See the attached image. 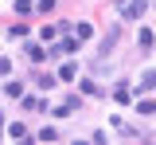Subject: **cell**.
I'll return each mask as SVG.
<instances>
[{"instance_id":"cell-1","label":"cell","mask_w":156,"mask_h":145,"mask_svg":"<svg viewBox=\"0 0 156 145\" xmlns=\"http://www.w3.org/2000/svg\"><path fill=\"white\" fill-rule=\"evenodd\" d=\"M117 8H121L125 20H140L144 16V0H117Z\"/></svg>"},{"instance_id":"cell-2","label":"cell","mask_w":156,"mask_h":145,"mask_svg":"<svg viewBox=\"0 0 156 145\" xmlns=\"http://www.w3.org/2000/svg\"><path fill=\"white\" fill-rule=\"evenodd\" d=\"M70 32H74V39H78V43H82V39H90V35H94V28H90L86 20H82V24H74Z\"/></svg>"},{"instance_id":"cell-3","label":"cell","mask_w":156,"mask_h":145,"mask_svg":"<svg viewBox=\"0 0 156 145\" xmlns=\"http://www.w3.org/2000/svg\"><path fill=\"white\" fill-rule=\"evenodd\" d=\"M133 94H129V83H117L113 86V102H129Z\"/></svg>"},{"instance_id":"cell-4","label":"cell","mask_w":156,"mask_h":145,"mask_svg":"<svg viewBox=\"0 0 156 145\" xmlns=\"http://www.w3.org/2000/svg\"><path fill=\"white\" fill-rule=\"evenodd\" d=\"M39 86H43V90H51V86L58 83V75H47V71H39V79H35Z\"/></svg>"},{"instance_id":"cell-5","label":"cell","mask_w":156,"mask_h":145,"mask_svg":"<svg viewBox=\"0 0 156 145\" xmlns=\"http://www.w3.org/2000/svg\"><path fill=\"white\" fill-rule=\"evenodd\" d=\"M140 90H156V71H144L140 75Z\"/></svg>"},{"instance_id":"cell-6","label":"cell","mask_w":156,"mask_h":145,"mask_svg":"<svg viewBox=\"0 0 156 145\" xmlns=\"http://www.w3.org/2000/svg\"><path fill=\"white\" fill-rule=\"evenodd\" d=\"M4 94H8V98H23V86H20V83H8V86H4Z\"/></svg>"},{"instance_id":"cell-7","label":"cell","mask_w":156,"mask_h":145,"mask_svg":"<svg viewBox=\"0 0 156 145\" xmlns=\"http://www.w3.org/2000/svg\"><path fill=\"white\" fill-rule=\"evenodd\" d=\"M58 79H62V83H70V79H74V63H62V71H58Z\"/></svg>"},{"instance_id":"cell-8","label":"cell","mask_w":156,"mask_h":145,"mask_svg":"<svg viewBox=\"0 0 156 145\" xmlns=\"http://www.w3.org/2000/svg\"><path fill=\"white\" fill-rule=\"evenodd\" d=\"M58 133H55V125H43V129H39V141H55Z\"/></svg>"},{"instance_id":"cell-9","label":"cell","mask_w":156,"mask_h":145,"mask_svg":"<svg viewBox=\"0 0 156 145\" xmlns=\"http://www.w3.org/2000/svg\"><path fill=\"white\" fill-rule=\"evenodd\" d=\"M148 47H152V32H148V28H140V51H148Z\"/></svg>"},{"instance_id":"cell-10","label":"cell","mask_w":156,"mask_h":145,"mask_svg":"<svg viewBox=\"0 0 156 145\" xmlns=\"http://www.w3.org/2000/svg\"><path fill=\"white\" fill-rule=\"evenodd\" d=\"M117 43V28H109V35H105V39H101V51H109V47H113Z\"/></svg>"},{"instance_id":"cell-11","label":"cell","mask_w":156,"mask_h":145,"mask_svg":"<svg viewBox=\"0 0 156 145\" xmlns=\"http://www.w3.org/2000/svg\"><path fill=\"white\" fill-rule=\"evenodd\" d=\"M23 35H27V28H23V24H16V28L8 32V39H23Z\"/></svg>"},{"instance_id":"cell-12","label":"cell","mask_w":156,"mask_h":145,"mask_svg":"<svg viewBox=\"0 0 156 145\" xmlns=\"http://www.w3.org/2000/svg\"><path fill=\"white\" fill-rule=\"evenodd\" d=\"M27 55H31L35 63H43V59H47V51H43V47H27Z\"/></svg>"},{"instance_id":"cell-13","label":"cell","mask_w":156,"mask_h":145,"mask_svg":"<svg viewBox=\"0 0 156 145\" xmlns=\"http://www.w3.org/2000/svg\"><path fill=\"white\" fill-rule=\"evenodd\" d=\"M82 94H94V98H98L101 90H98V83H90V79H86V83H82Z\"/></svg>"},{"instance_id":"cell-14","label":"cell","mask_w":156,"mask_h":145,"mask_svg":"<svg viewBox=\"0 0 156 145\" xmlns=\"http://www.w3.org/2000/svg\"><path fill=\"white\" fill-rule=\"evenodd\" d=\"M16 12H20V16H23V12H31V4H27V0H16Z\"/></svg>"},{"instance_id":"cell-15","label":"cell","mask_w":156,"mask_h":145,"mask_svg":"<svg viewBox=\"0 0 156 145\" xmlns=\"http://www.w3.org/2000/svg\"><path fill=\"white\" fill-rule=\"evenodd\" d=\"M8 71H12V63H8V59H0V79H4Z\"/></svg>"},{"instance_id":"cell-16","label":"cell","mask_w":156,"mask_h":145,"mask_svg":"<svg viewBox=\"0 0 156 145\" xmlns=\"http://www.w3.org/2000/svg\"><path fill=\"white\" fill-rule=\"evenodd\" d=\"M74 145H86V141H74Z\"/></svg>"},{"instance_id":"cell-17","label":"cell","mask_w":156,"mask_h":145,"mask_svg":"<svg viewBox=\"0 0 156 145\" xmlns=\"http://www.w3.org/2000/svg\"><path fill=\"white\" fill-rule=\"evenodd\" d=\"M0 125H4V122H0Z\"/></svg>"}]
</instances>
